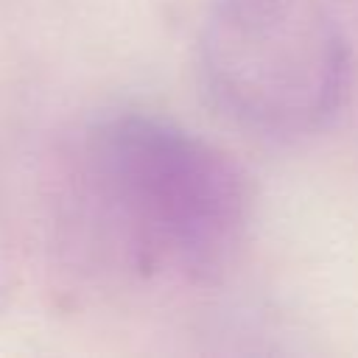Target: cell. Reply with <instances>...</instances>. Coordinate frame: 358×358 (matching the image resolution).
I'll return each instance as SVG.
<instances>
[{
	"instance_id": "cell-1",
	"label": "cell",
	"mask_w": 358,
	"mask_h": 358,
	"mask_svg": "<svg viewBox=\"0 0 358 358\" xmlns=\"http://www.w3.org/2000/svg\"><path fill=\"white\" fill-rule=\"evenodd\" d=\"M87 171L140 268L218 274L249 221L241 165L179 123L115 112L87 134Z\"/></svg>"
},
{
	"instance_id": "cell-2",
	"label": "cell",
	"mask_w": 358,
	"mask_h": 358,
	"mask_svg": "<svg viewBox=\"0 0 358 358\" xmlns=\"http://www.w3.org/2000/svg\"><path fill=\"white\" fill-rule=\"evenodd\" d=\"M199 76L241 129L299 140L344 106L352 53L322 0H215L199 31Z\"/></svg>"
}]
</instances>
